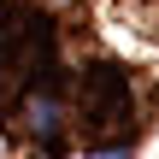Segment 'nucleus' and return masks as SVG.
Listing matches in <instances>:
<instances>
[{
  "instance_id": "obj_1",
  "label": "nucleus",
  "mask_w": 159,
  "mask_h": 159,
  "mask_svg": "<svg viewBox=\"0 0 159 159\" xmlns=\"http://www.w3.org/2000/svg\"><path fill=\"white\" fill-rule=\"evenodd\" d=\"M94 159H130V148H112V153H94Z\"/></svg>"
}]
</instances>
